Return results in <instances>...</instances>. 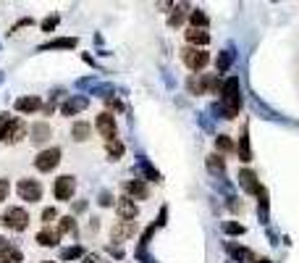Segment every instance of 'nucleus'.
Masks as SVG:
<instances>
[{"mask_svg": "<svg viewBox=\"0 0 299 263\" xmlns=\"http://www.w3.org/2000/svg\"><path fill=\"white\" fill-rule=\"evenodd\" d=\"M221 100H223V116L226 119H236L239 116V106H241V98H239V79L231 76L228 82L221 87Z\"/></svg>", "mask_w": 299, "mask_h": 263, "instance_id": "1", "label": "nucleus"}, {"mask_svg": "<svg viewBox=\"0 0 299 263\" xmlns=\"http://www.w3.org/2000/svg\"><path fill=\"white\" fill-rule=\"evenodd\" d=\"M181 61L187 63V68H192V71H202V68L208 66V61H210V55L202 48H184L181 50Z\"/></svg>", "mask_w": 299, "mask_h": 263, "instance_id": "2", "label": "nucleus"}, {"mask_svg": "<svg viewBox=\"0 0 299 263\" xmlns=\"http://www.w3.org/2000/svg\"><path fill=\"white\" fill-rule=\"evenodd\" d=\"M0 221H3L8 229H14V232H24L27 224H29V213L24 208H8L3 216H0Z\"/></svg>", "mask_w": 299, "mask_h": 263, "instance_id": "3", "label": "nucleus"}, {"mask_svg": "<svg viewBox=\"0 0 299 263\" xmlns=\"http://www.w3.org/2000/svg\"><path fill=\"white\" fill-rule=\"evenodd\" d=\"M221 79H218L215 74H202V79L200 82H189V90L192 93H197V95H202V93H221Z\"/></svg>", "mask_w": 299, "mask_h": 263, "instance_id": "4", "label": "nucleus"}, {"mask_svg": "<svg viewBox=\"0 0 299 263\" xmlns=\"http://www.w3.org/2000/svg\"><path fill=\"white\" fill-rule=\"evenodd\" d=\"M74 190H76V179L66 174V177H58V179H55L53 195H55V200H71Z\"/></svg>", "mask_w": 299, "mask_h": 263, "instance_id": "5", "label": "nucleus"}, {"mask_svg": "<svg viewBox=\"0 0 299 263\" xmlns=\"http://www.w3.org/2000/svg\"><path fill=\"white\" fill-rule=\"evenodd\" d=\"M58 163H61V150L58 147H48V150H42L37 158H34V166H37L40 171H53Z\"/></svg>", "mask_w": 299, "mask_h": 263, "instance_id": "6", "label": "nucleus"}, {"mask_svg": "<svg viewBox=\"0 0 299 263\" xmlns=\"http://www.w3.org/2000/svg\"><path fill=\"white\" fill-rule=\"evenodd\" d=\"M16 190H19L21 200H29V203H37L42 198V185H40V182H34V179H21Z\"/></svg>", "mask_w": 299, "mask_h": 263, "instance_id": "7", "label": "nucleus"}, {"mask_svg": "<svg viewBox=\"0 0 299 263\" xmlns=\"http://www.w3.org/2000/svg\"><path fill=\"white\" fill-rule=\"evenodd\" d=\"M97 132L105 137V140H116V119L110 116V113H100L97 116Z\"/></svg>", "mask_w": 299, "mask_h": 263, "instance_id": "8", "label": "nucleus"}, {"mask_svg": "<svg viewBox=\"0 0 299 263\" xmlns=\"http://www.w3.org/2000/svg\"><path fill=\"white\" fill-rule=\"evenodd\" d=\"M239 185L244 187V192H255V195L262 190L260 182H257V177H255V171H249V168H241V171H239Z\"/></svg>", "mask_w": 299, "mask_h": 263, "instance_id": "9", "label": "nucleus"}, {"mask_svg": "<svg viewBox=\"0 0 299 263\" xmlns=\"http://www.w3.org/2000/svg\"><path fill=\"white\" fill-rule=\"evenodd\" d=\"M116 208H118V216L123 221H134L136 219V203L131 200V198H118V203H116Z\"/></svg>", "mask_w": 299, "mask_h": 263, "instance_id": "10", "label": "nucleus"}, {"mask_svg": "<svg viewBox=\"0 0 299 263\" xmlns=\"http://www.w3.org/2000/svg\"><path fill=\"white\" fill-rule=\"evenodd\" d=\"M134 221H118L116 226H113V232H110V239L113 242H121V239H126L129 234H134Z\"/></svg>", "mask_w": 299, "mask_h": 263, "instance_id": "11", "label": "nucleus"}, {"mask_svg": "<svg viewBox=\"0 0 299 263\" xmlns=\"http://www.w3.org/2000/svg\"><path fill=\"white\" fill-rule=\"evenodd\" d=\"M239 155H241V161H252V147H249V132H247V124L241 127L239 132Z\"/></svg>", "mask_w": 299, "mask_h": 263, "instance_id": "12", "label": "nucleus"}, {"mask_svg": "<svg viewBox=\"0 0 299 263\" xmlns=\"http://www.w3.org/2000/svg\"><path fill=\"white\" fill-rule=\"evenodd\" d=\"M87 108V98H71V100H66L63 103V116H74V113H79V111H84Z\"/></svg>", "mask_w": 299, "mask_h": 263, "instance_id": "13", "label": "nucleus"}, {"mask_svg": "<svg viewBox=\"0 0 299 263\" xmlns=\"http://www.w3.org/2000/svg\"><path fill=\"white\" fill-rule=\"evenodd\" d=\"M126 190H129V192H131L134 198H139V200H147V198H150V187L144 185L142 179H139V182H136V179L126 182Z\"/></svg>", "mask_w": 299, "mask_h": 263, "instance_id": "14", "label": "nucleus"}, {"mask_svg": "<svg viewBox=\"0 0 299 263\" xmlns=\"http://www.w3.org/2000/svg\"><path fill=\"white\" fill-rule=\"evenodd\" d=\"M50 140V127H48V124H34V127H32V142L34 145H42V142H48Z\"/></svg>", "mask_w": 299, "mask_h": 263, "instance_id": "15", "label": "nucleus"}, {"mask_svg": "<svg viewBox=\"0 0 299 263\" xmlns=\"http://www.w3.org/2000/svg\"><path fill=\"white\" fill-rule=\"evenodd\" d=\"M187 42H192V45H197V48H202V45H208V42H210V34L205 32V29H187Z\"/></svg>", "mask_w": 299, "mask_h": 263, "instance_id": "16", "label": "nucleus"}, {"mask_svg": "<svg viewBox=\"0 0 299 263\" xmlns=\"http://www.w3.org/2000/svg\"><path fill=\"white\" fill-rule=\"evenodd\" d=\"M228 253H231L239 263H255V253L247 247H239V245H228Z\"/></svg>", "mask_w": 299, "mask_h": 263, "instance_id": "17", "label": "nucleus"}, {"mask_svg": "<svg viewBox=\"0 0 299 263\" xmlns=\"http://www.w3.org/2000/svg\"><path fill=\"white\" fill-rule=\"evenodd\" d=\"M37 242H40L42 247H55V245L61 242V234L53 232V229H42V232L37 234Z\"/></svg>", "mask_w": 299, "mask_h": 263, "instance_id": "18", "label": "nucleus"}, {"mask_svg": "<svg viewBox=\"0 0 299 263\" xmlns=\"http://www.w3.org/2000/svg\"><path fill=\"white\" fill-rule=\"evenodd\" d=\"M21 250L14 247V245H6L3 250H0V263H21Z\"/></svg>", "mask_w": 299, "mask_h": 263, "instance_id": "19", "label": "nucleus"}, {"mask_svg": "<svg viewBox=\"0 0 299 263\" xmlns=\"http://www.w3.org/2000/svg\"><path fill=\"white\" fill-rule=\"evenodd\" d=\"M40 108V98H19L16 100V111H21V113H34Z\"/></svg>", "mask_w": 299, "mask_h": 263, "instance_id": "20", "label": "nucleus"}, {"mask_svg": "<svg viewBox=\"0 0 299 263\" xmlns=\"http://www.w3.org/2000/svg\"><path fill=\"white\" fill-rule=\"evenodd\" d=\"M24 132H27L24 121H14V124H11V129H8V134H6V142H19L21 137H24Z\"/></svg>", "mask_w": 299, "mask_h": 263, "instance_id": "21", "label": "nucleus"}, {"mask_svg": "<svg viewBox=\"0 0 299 263\" xmlns=\"http://www.w3.org/2000/svg\"><path fill=\"white\" fill-rule=\"evenodd\" d=\"M71 134H74V140L84 142L87 137H89V124H84V121H76V124H74V129H71Z\"/></svg>", "mask_w": 299, "mask_h": 263, "instance_id": "22", "label": "nucleus"}, {"mask_svg": "<svg viewBox=\"0 0 299 263\" xmlns=\"http://www.w3.org/2000/svg\"><path fill=\"white\" fill-rule=\"evenodd\" d=\"M74 232H76L74 216H63V219H61V226H58V234H74Z\"/></svg>", "mask_w": 299, "mask_h": 263, "instance_id": "23", "label": "nucleus"}, {"mask_svg": "<svg viewBox=\"0 0 299 263\" xmlns=\"http://www.w3.org/2000/svg\"><path fill=\"white\" fill-rule=\"evenodd\" d=\"M121 155H123V142L110 140V142H108V158H110V161H118Z\"/></svg>", "mask_w": 299, "mask_h": 263, "instance_id": "24", "label": "nucleus"}, {"mask_svg": "<svg viewBox=\"0 0 299 263\" xmlns=\"http://www.w3.org/2000/svg\"><path fill=\"white\" fill-rule=\"evenodd\" d=\"M208 168L215 171V174H223V171H226L223 158H221V155H208Z\"/></svg>", "mask_w": 299, "mask_h": 263, "instance_id": "25", "label": "nucleus"}, {"mask_svg": "<svg viewBox=\"0 0 299 263\" xmlns=\"http://www.w3.org/2000/svg\"><path fill=\"white\" fill-rule=\"evenodd\" d=\"M48 48H76V40H74V37L53 40V42H48V45H42V50H48Z\"/></svg>", "mask_w": 299, "mask_h": 263, "instance_id": "26", "label": "nucleus"}, {"mask_svg": "<svg viewBox=\"0 0 299 263\" xmlns=\"http://www.w3.org/2000/svg\"><path fill=\"white\" fill-rule=\"evenodd\" d=\"M192 29H205V24H208V16L202 14V11H192Z\"/></svg>", "mask_w": 299, "mask_h": 263, "instance_id": "27", "label": "nucleus"}, {"mask_svg": "<svg viewBox=\"0 0 299 263\" xmlns=\"http://www.w3.org/2000/svg\"><path fill=\"white\" fill-rule=\"evenodd\" d=\"M223 232H226V234H244V224H236V221H223Z\"/></svg>", "mask_w": 299, "mask_h": 263, "instance_id": "28", "label": "nucleus"}, {"mask_svg": "<svg viewBox=\"0 0 299 263\" xmlns=\"http://www.w3.org/2000/svg\"><path fill=\"white\" fill-rule=\"evenodd\" d=\"M11 124H14V119L8 116V113H0V140H6V134L11 129Z\"/></svg>", "mask_w": 299, "mask_h": 263, "instance_id": "29", "label": "nucleus"}, {"mask_svg": "<svg viewBox=\"0 0 299 263\" xmlns=\"http://www.w3.org/2000/svg\"><path fill=\"white\" fill-rule=\"evenodd\" d=\"M215 147H218V150H223V153H228V150H234V142L228 140L226 134H221V137H215Z\"/></svg>", "mask_w": 299, "mask_h": 263, "instance_id": "30", "label": "nucleus"}, {"mask_svg": "<svg viewBox=\"0 0 299 263\" xmlns=\"http://www.w3.org/2000/svg\"><path fill=\"white\" fill-rule=\"evenodd\" d=\"M181 21H184V8L176 6V8H174V14H171V19H168V27H174V29H176V27H181Z\"/></svg>", "mask_w": 299, "mask_h": 263, "instance_id": "31", "label": "nucleus"}, {"mask_svg": "<svg viewBox=\"0 0 299 263\" xmlns=\"http://www.w3.org/2000/svg\"><path fill=\"white\" fill-rule=\"evenodd\" d=\"M139 166H142V171L147 174V179H153V182H160V174H158V171H155L153 166H150L147 161H139Z\"/></svg>", "mask_w": 299, "mask_h": 263, "instance_id": "32", "label": "nucleus"}, {"mask_svg": "<svg viewBox=\"0 0 299 263\" xmlns=\"http://www.w3.org/2000/svg\"><path fill=\"white\" fill-rule=\"evenodd\" d=\"M228 66H231V53H221V55H218V71L223 74Z\"/></svg>", "mask_w": 299, "mask_h": 263, "instance_id": "33", "label": "nucleus"}, {"mask_svg": "<svg viewBox=\"0 0 299 263\" xmlns=\"http://www.w3.org/2000/svg\"><path fill=\"white\" fill-rule=\"evenodd\" d=\"M84 250L82 247H68V250H63V260H71V258H79Z\"/></svg>", "mask_w": 299, "mask_h": 263, "instance_id": "34", "label": "nucleus"}, {"mask_svg": "<svg viewBox=\"0 0 299 263\" xmlns=\"http://www.w3.org/2000/svg\"><path fill=\"white\" fill-rule=\"evenodd\" d=\"M55 219H58V211H55V208H45V213H42V221H45V224H53Z\"/></svg>", "mask_w": 299, "mask_h": 263, "instance_id": "35", "label": "nucleus"}, {"mask_svg": "<svg viewBox=\"0 0 299 263\" xmlns=\"http://www.w3.org/2000/svg\"><path fill=\"white\" fill-rule=\"evenodd\" d=\"M8 192H11V182L8 179H0V203L8 198Z\"/></svg>", "mask_w": 299, "mask_h": 263, "instance_id": "36", "label": "nucleus"}, {"mask_svg": "<svg viewBox=\"0 0 299 263\" xmlns=\"http://www.w3.org/2000/svg\"><path fill=\"white\" fill-rule=\"evenodd\" d=\"M55 27H58V16H48V19L42 21V29H45V32H50V29H55Z\"/></svg>", "mask_w": 299, "mask_h": 263, "instance_id": "37", "label": "nucleus"}, {"mask_svg": "<svg viewBox=\"0 0 299 263\" xmlns=\"http://www.w3.org/2000/svg\"><path fill=\"white\" fill-rule=\"evenodd\" d=\"M100 203H102V205H110L113 200H110V195H108V192H105V195H102V200H100Z\"/></svg>", "mask_w": 299, "mask_h": 263, "instance_id": "38", "label": "nucleus"}, {"mask_svg": "<svg viewBox=\"0 0 299 263\" xmlns=\"http://www.w3.org/2000/svg\"><path fill=\"white\" fill-rule=\"evenodd\" d=\"M257 263H270V260H257Z\"/></svg>", "mask_w": 299, "mask_h": 263, "instance_id": "39", "label": "nucleus"}, {"mask_svg": "<svg viewBox=\"0 0 299 263\" xmlns=\"http://www.w3.org/2000/svg\"><path fill=\"white\" fill-rule=\"evenodd\" d=\"M48 263H50V260H48Z\"/></svg>", "mask_w": 299, "mask_h": 263, "instance_id": "40", "label": "nucleus"}]
</instances>
